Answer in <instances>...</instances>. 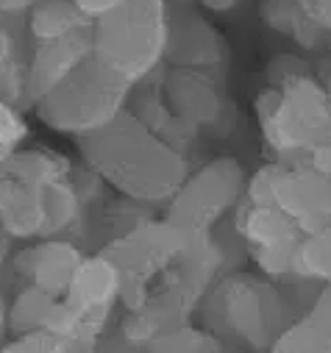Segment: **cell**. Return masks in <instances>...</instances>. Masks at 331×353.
<instances>
[{
    "label": "cell",
    "instance_id": "obj_1",
    "mask_svg": "<svg viewBox=\"0 0 331 353\" xmlns=\"http://www.w3.org/2000/svg\"><path fill=\"white\" fill-rule=\"evenodd\" d=\"M81 164L131 201L168 206L190 175L184 153L150 131L134 112H120L109 125L75 139Z\"/></svg>",
    "mask_w": 331,
    "mask_h": 353
},
{
    "label": "cell",
    "instance_id": "obj_2",
    "mask_svg": "<svg viewBox=\"0 0 331 353\" xmlns=\"http://www.w3.org/2000/svg\"><path fill=\"white\" fill-rule=\"evenodd\" d=\"M168 50V0H123L92 20V56L120 78L148 81Z\"/></svg>",
    "mask_w": 331,
    "mask_h": 353
},
{
    "label": "cell",
    "instance_id": "obj_3",
    "mask_svg": "<svg viewBox=\"0 0 331 353\" xmlns=\"http://www.w3.org/2000/svg\"><path fill=\"white\" fill-rule=\"evenodd\" d=\"M131 90V81L90 56L31 109L50 131L78 139L109 125L120 112H126Z\"/></svg>",
    "mask_w": 331,
    "mask_h": 353
},
{
    "label": "cell",
    "instance_id": "obj_4",
    "mask_svg": "<svg viewBox=\"0 0 331 353\" xmlns=\"http://www.w3.org/2000/svg\"><path fill=\"white\" fill-rule=\"evenodd\" d=\"M192 231L173 225L170 220H153L148 217L145 223L134 225L131 231L114 236L106 242L103 250L123 273V292L120 303L123 309H134L142 303L150 287H156L164 276H168L176 261L184 256L190 245Z\"/></svg>",
    "mask_w": 331,
    "mask_h": 353
},
{
    "label": "cell",
    "instance_id": "obj_5",
    "mask_svg": "<svg viewBox=\"0 0 331 353\" xmlns=\"http://www.w3.org/2000/svg\"><path fill=\"white\" fill-rule=\"evenodd\" d=\"M212 334L217 339L237 336L251 347H259L265 339L281 336V298L254 276H231L217 290H212Z\"/></svg>",
    "mask_w": 331,
    "mask_h": 353
},
{
    "label": "cell",
    "instance_id": "obj_6",
    "mask_svg": "<svg viewBox=\"0 0 331 353\" xmlns=\"http://www.w3.org/2000/svg\"><path fill=\"white\" fill-rule=\"evenodd\" d=\"M262 128L279 150L320 148L331 142V101L306 78H295L262 106Z\"/></svg>",
    "mask_w": 331,
    "mask_h": 353
},
{
    "label": "cell",
    "instance_id": "obj_7",
    "mask_svg": "<svg viewBox=\"0 0 331 353\" xmlns=\"http://www.w3.org/2000/svg\"><path fill=\"white\" fill-rule=\"evenodd\" d=\"M245 192V172L231 156H220L203 164L198 172L187 175L179 192L168 203V217L173 225L187 231H212L220 217Z\"/></svg>",
    "mask_w": 331,
    "mask_h": 353
},
{
    "label": "cell",
    "instance_id": "obj_8",
    "mask_svg": "<svg viewBox=\"0 0 331 353\" xmlns=\"http://www.w3.org/2000/svg\"><path fill=\"white\" fill-rule=\"evenodd\" d=\"M257 203L281 209L298 231H320L331 223V175L320 170H279L268 167L251 187Z\"/></svg>",
    "mask_w": 331,
    "mask_h": 353
},
{
    "label": "cell",
    "instance_id": "obj_9",
    "mask_svg": "<svg viewBox=\"0 0 331 353\" xmlns=\"http://www.w3.org/2000/svg\"><path fill=\"white\" fill-rule=\"evenodd\" d=\"M84 259V245L67 236H39L23 242L12 256V284L37 287L61 298L75 268Z\"/></svg>",
    "mask_w": 331,
    "mask_h": 353
},
{
    "label": "cell",
    "instance_id": "obj_10",
    "mask_svg": "<svg viewBox=\"0 0 331 353\" xmlns=\"http://www.w3.org/2000/svg\"><path fill=\"white\" fill-rule=\"evenodd\" d=\"M164 59L176 67L217 72L225 64L223 37L190 9V0H168V50Z\"/></svg>",
    "mask_w": 331,
    "mask_h": 353
},
{
    "label": "cell",
    "instance_id": "obj_11",
    "mask_svg": "<svg viewBox=\"0 0 331 353\" xmlns=\"http://www.w3.org/2000/svg\"><path fill=\"white\" fill-rule=\"evenodd\" d=\"M164 101L170 112L190 128H220L225 117V98L214 72L176 67L164 78Z\"/></svg>",
    "mask_w": 331,
    "mask_h": 353
},
{
    "label": "cell",
    "instance_id": "obj_12",
    "mask_svg": "<svg viewBox=\"0 0 331 353\" xmlns=\"http://www.w3.org/2000/svg\"><path fill=\"white\" fill-rule=\"evenodd\" d=\"M239 234L248 242L251 250L259 261L262 270L270 273H287L292 268V253L298 245V225L273 203H257L248 206L239 220Z\"/></svg>",
    "mask_w": 331,
    "mask_h": 353
},
{
    "label": "cell",
    "instance_id": "obj_13",
    "mask_svg": "<svg viewBox=\"0 0 331 353\" xmlns=\"http://www.w3.org/2000/svg\"><path fill=\"white\" fill-rule=\"evenodd\" d=\"M48 187L0 167V231L14 242L39 239L48 231Z\"/></svg>",
    "mask_w": 331,
    "mask_h": 353
},
{
    "label": "cell",
    "instance_id": "obj_14",
    "mask_svg": "<svg viewBox=\"0 0 331 353\" xmlns=\"http://www.w3.org/2000/svg\"><path fill=\"white\" fill-rule=\"evenodd\" d=\"M92 56V28L78 31L53 42L31 45L28 56V101L31 106L61 83L81 61Z\"/></svg>",
    "mask_w": 331,
    "mask_h": 353
},
{
    "label": "cell",
    "instance_id": "obj_15",
    "mask_svg": "<svg viewBox=\"0 0 331 353\" xmlns=\"http://www.w3.org/2000/svg\"><path fill=\"white\" fill-rule=\"evenodd\" d=\"M23 28L31 45L53 42L92 28V20L75 6V0H39L23 14Z\"/></svg>",
    "mask_w": 331,
    "mask_h": 353
},
{
    "label": "cell",
    "instance_id": "obj_16",
    "mask_svg": "<svg viewBox=\"0 0 331 353\" xmlns=\"http://www.w3.org/2000/svg\"><path fill=\"white\" fill-rule=\"evenodd\" d=\"M276 347L281 350H331V287L323 290V295L314 301L309 314L290 328L281 331L276 339Z\"/></svg>",
    "mask_w": 331,
    "mask_h": 353
},
{
    "label": "cell",
    "instance_id": "obj_17",
    "mask_svg": "<svg viewBox=\"0 0 331 353\" xmlns=\"http://www.w3.org/2000/svg\"><path fill=\"white\" fill-rule=\"evenodd\" d=\"M56 303H59V298L45 290L20 287L9 298V336H17V334H26L34 328H45Z\"/></svg>",
    "mask_w": 331,
    "mask_h": 353
},
{
    "label": "cell",
    "instance_id": "obj_18",
    "mask_svg": "<svg viewBox=\"0 0 331 353\" xmlns=\"http://www.w3.org/2000/svg\"><path fill=\"white\" fill-rule=\"evenodd\" d=\"M292 270L306 279H328L331 281V223L320 231H312L306 242L295 245Z\"/></svg>",
    "mask_w": 331,
    "mask_h": 353
},
{
    "label": "cell",
    "instance_id": "obj_19",
    "mask_svg": "<svg viewBox=\"0 0 331 353\" xmlns=\"http://www.w3.org/2000/svg\"><path fill=\"white\" fill-rule=\"evenodd\" d=\"M217 347L223 345L212 331H198L187 323L170 325L148 345V350H217Z\"/></svg>",
    "mask_w": 331,
    "mask_h": 353
},
{
    "label": "cell",
    "instance_id": "obj_20",
    "mask_svg": "<svg viewBox=\"0 0 331 353\" xmlns=\"http://www.w3.org/2000/svg\"><path fill=\"white\" fill-rule=\"evenodd\" d=\"M31 53V42L23 28V17L0 14V70H6L12 61Z\"/></svg>",
    "mask_w": 331,
    "mask_h": 353
},
{
    "label": "cell",
    "instance_id": "obj_21",
    "mask_svg": "<svg viewBox=\"0 0 331 353\" xmlns=\"http://www.w3.org/2000/svg\"><path fill=\"white\" fill-rule=\"evenodd\" d=\"M26 137H28L26 112L0 98V156L20 148L26 142Z\"/></svg>",
    "mask_w": 331,
    "mask_h": 353
},
{
    "label": "cell",
    "instance_id": "obj_22",
    "mask_svg": "<svg viewBox=\"0 0 331 353\" xmlns=\"http://www.w3.org/2000/svg\"><path fill=\"white\" fill-rule=\"evenodd\" d=\"M123 0H75V6L84 12L90 20H95V17H101V14H106L109 9H114V6H120Z\"/></svg>",
    "mask_w": 331,
    "mask_h": 353
},
{
    "label": "cell",
    "instance_id": "obj_23",
    "mask_svg": "<svg viewBox=\"0 0 331 353\" xmlns=\"http://www.w3.org/2000/svg\"><path fill=\"white\" fill-rule=\"evenodd\" d=\"M37 3H39V0H0V14H6V17H23Z\"/></svg>",
    "mask_w": 331,
    "mask_h": 353
},
{
    "label": "cell",
    "instance_id": "obj_24",
    "mask_svg": "<svg viewBox=\"0 0 331 353\" xmlns=\"http://www.w3.org/2000/svg\"><path fill=\"white\" fill-rule=\"evenodd\" d=\"M9 342V292L0 287V350Z\"/></svg>",
    "mask_w": 331,
    "mask_h": 353
},
{
    "label": "cell",
    "instance_id": "obj_25",
    "mask_svg": "<svg viewBox=\"0 0 331 353\" xmlns=\"http://www.w3.org/2000/svg\"><path fill=\"white\" fill-rule=\"evenodd\" d=\"M231 3H234V0H206V6H212V9H225Z\"/></svg>",
    "mask_w": 331,
    "mask_h": 353
}]
</instances>
